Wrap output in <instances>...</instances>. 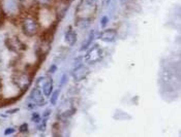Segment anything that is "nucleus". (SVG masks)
<instances>
[{
	"label": "nucleus",
	"instance_id": "7",
	"mask_svg": "<svg viewBox=\"0 0 181 137\" xmlns=\"http://www.w3.org/2000/svg\"><path fill=\"white\" fill-rule=\"evenodd\" d=\"M43 91L46 96H50L53 91V81L51 78H48L47 83L43 86Z\"/></svg>",
	"mask_w": 181,
	"mask_h": 137
},
{
	"label": "nucleus",
	"instance_id": "6",
	"mask_svg": "<svg viewBox=\"0 0 181 137\" xmlns=\"http://www.w3.org/2000/svg\"><path fill=\"white\" fill-rule=\"evenodd\" d=\"M65 40L69 45H74L77 42V34L70 27L65 32Z\"/></svg>",
	"mask_w": 181,
	"mask_h": 137
},
{
	"label": "nucleus",
	"instance_id": "22",
	"mask_svg": "<svg viewBox=\"0 0 181 137\" xmlns=\"http://www.w3.org/2000/svg\"><path fill=\"white\" fill-rule=\"evenodd\" d=\"M121 2H122V3H125V2H127L129 1V0H120Z\"/></svg>",
	"mask_w": 181,
	"mask_h": 137
},
{
	"label": "nucleus",
	"instance_id": "2",
	"mask_svg": "<svg viewBox=\"0 0 181 137\" xmlns=\"http://www.w3.org/2000/svg\"><path fill=\"white\" fill-rule=\"evenodd\" d=\"M101 57V50L100 48L98 45H94L88 51L87 55L85 56V60L87 63L92 64V63H96V62L99 61Z\"/></svg>",
	"mask_w": 181,
	"mask_h": 137
},
{
	"label": "nucleus",
	"instance_id": "8",
	"mask_svg": "<svg viewBox=\"0 0 181 137\" xmlns=\"http://www.w3.org/2000/svg\"><path fill=\"white\" fill-rule=\"evenodd\" d=\"M94 31H91V32L88 34V36H87V39H86L85 41L83 42V45H82V46H81V48L80 50L81 51H84V50H87L88 48V46H89L92 43V41H93V39H94Z\"/></svg>",
	"mask_w": 181,
	"mask_h": 137
},
{
	"label": "nucleus",
	"instance_id": "20",
	"mask_svg": "<svg viewBox=\"0 0 181 137\" xmlns=\"http://www.w3.org/2000/svg\"><path fill=\"white\" fill-rule=\"evenodd\" d=\"M56 69H57V66H56V65H52V66L50 67L49 72H50V73H54V72L56 71Z\"/></svg>",
	"mask_w": 181,
	"mask_h": 137
},
{
	"label": "nucleus",
	"instance_id": "3",
	"mask_svg": "<svg viewBox=\"0 0 181 137\" xmlns=\"http://www.w3.org/2000/svg\"><path fill=\"white\" fill-rule=\"evenodd\" d=\"M89 74V69L86 66H84L83 64L77 66L72 71V77L76 81H81L84 78H86V76Z\"/></svg>",
	"mask_w": 181,
	"mask_h": 137
},
{
	"label": "nucleus",
	"instance_id": "10",
	"mask_svg": "<svg viewBox=\"0 0 181 137\" xmlns=\"http://www.w3.org/2000/svg\"><path fill=\"white\" fill-rule=\"evenodd\" d=\"M59 94H60V92H59V90H56V91H54L52 93V95H51V104L52 105H55L57 102V100H58V97H59Z\"/></svg>",
	"mask_w": 181,
	"mask_h": 137
},
{
	"label": "nucleus",
	"instance_id": "11",
	"mask_svg": "<svg viewBox=\"0 0 181 137\" xmlns=\"http://www.w3.org/2000/svg\"><path fill=\"white\" fill-rule=\"evenodd\" d=\"M53 2V0H35V3L39 4L43 6H49Z\"/></svg>",
	"mask_w": 181,
	"mask_h": 137
},
{
	"label": "nucleus",
	"instance_id": "18",
	"mask_svg": "<svg viewBox=\"0 0 181 137\" xmlns=\"http://www.w3.org/2000/svg\"><path fill=\"white\" fill-rule=\"evenodd\" d=\"M15 133V129L14 128H7V129L4 131V135H10V134Z\"/></svg>",
	"mask_w": 181,
	"mask_h": 137
},
{
	"label": "nucleus",
	"instance_id": "19",
	"mask_svg": "<svg viewBox=\"0 0 181 137\" xmlns=\"http://www.w3.org/2000/svg\"><path fill=\"white\" fill-rule=\"evenodd\" d=\"M51 112H52V110L50 109V108H48V109H46V111L44 112V114H43V116H49L50 114H51Z\"/></svg>",
	"mask_w": 181,
	"mask_h": 137
},
{
	"label": "nucleus",
	"instance_id": "9",
	"mask_svg": "<svg viewBox=\"0 0 181 137\" xmlns=\"http://www.w3.org/2000/svg\"><path fill=\"white\" fill-rule=\"evenodd\" d=\"M125 116H129V118H132V116H129V114H125V112L121 111V110H117L116 114H114V118H115L116 120H126V119H125Z\"/></svg>",
	"mask_w": 181,
	"mask_h": 137
},
{
	"label": "nucleus",
	"instance_id": "4",
	"mask_svg": "<svg viewBox=\"0 0 181 137\" xmlns=\"http://www.w3.org/2000/svg\"><path fill=\"white\" fill-rule=\"evenodd\" d=\"M98 38L103 42H113L117 38V30L115 29H106L99 33Z\"/></svg>",
	"mask_w": 181,
	"mask_h": 137
},
{
	"label": "nucleus",
	"instance_id": "15",
	"mask_svg": "<svg viewBox=\"0 0 181 137\" xmlns=\"http://www.w3.org/2000/svg\"><path fill=\"white\" fill-rule=\"evenodd\" d=\"M108 22H109V18L108 17H103L101 18V20H100V25H101V27H106L107 26V24H108Z\"/></svg>",
	"mask_w": 181,
	"mask_h": 137
},
{
	"label": "nucleus",
	"instance_id": "1",
	"mask_svg": "<svg viewBox=\"0 0 181 137\" xmlns=\"http://www.w3.org/2000/svg\"><path fill=\"white\" fill-rule=\"evenodd\" d=\"M38 23L32 17H26L22 22V29H23L24 34H26L29 37L34 36L38 31Z\"/></svg>",
	"mask_w": 181,
	"mask_h": 137
},
{
	"label": "nucleus",
	"instance_id": "12",
	"mask_svg": "<svg viewBox=\"0 0 181 137\" xmlns=\"http://www.w3.org/2000/svg\"><path fill=\"white\" fill-rule=\"evenodd\" d=\"M47 81H48V78L47 77H39L38 79H37V81H36V85H37V87H43L44 85H45L46 83H47Z\"/></svg>",
	"mask_w": 181,
	"mask_h": 137
},
{
	"label": "nucleus",
	"instance_id": "13",
	"mask_svg": "<svg viewBox=\"0 0 181 137\" xmlns=\"http://www.w3.org/2000/svg\"><path fill=\"white\" fill-rule=\"evenodd\" d=\"M31 121H32V122H34V123H39L41 121V116H39L38 114L34 112V114H32V116H31Z\"/></svg>",
	"mask_w": 181,
	"mask_h": 137
},
{
	"label": "nucleus",
	"instance_id": "16",
	"mask_svg": "<svg viewBox=\"0 0 181 137\" xmlns=\"http://www.w3.org/2000/svg\"><path fill=\"white\" fill-rule=\"evenodd\" d=\"M46 126H47V119H45V120H44V123L43 124L38 125V128H37V129H38L39 131H45V130H46Z\"/></svg>",
	"mask_w": 181,
	"mask_h": 137
},
{
	"label": "nucleus",
	"instance_id": "5",
	"mask_svg": "<svg viewBox=\"0 0 181 137\" xmlns=\"http://www.w3.org/2000/svg\"><path fill=\"white\" fill-rule=\"evenodd\" d=\"M30 99L32 100V103L36 106H43V105L46 104L45 99L43 98V95H41V92L39 91L37 88L33 89L31 91V94H30Z\"/></svg>",
	"mask_w": 181,
	"mask_h": 137
},
{
	"label": "nucleus",
	"instance_id": "21",
	"mask_svg": "<svg viewBox=\"0 0 181 137\" xmlns=\"http://www.w3.org/2000/svg\"><path fill=\"white\" fill-rule=\"evenodd\" d=\"M17 111H19V108H16V109H12L10 111H7L8 114H14V112H17Z\"/></svg>",
	"mask_w": 181,
	"mask_h": 137
},
{
	"label": "nucleus",
	"instance_id": "17",
	"mask_svg": "<svg viewBox=\"0 0 181 137\" xmlns=\"http://www.w3.org/2000/svg\"><path fill=\"white\" fill-rule=\"evenodd\" d=\"M20 132L21 133H26V132L28 131V125L27 124H23V125H21V127H20Z\"/></svg>",
	"mask_w": 181,
	"mask_h": 137
},
{
	"label": "nucleus",
	"instance_id": "14",
	"mask_svg": "<svg viewBox=\"0 0 181 137\" xmlns=\"http://www.w3.org/2000/svg\"><path fill=\"white\" fill-rule=\"evenodd\" d=\"M67 81H68V76H67V74H63L62 77H61L60 86H61V87H63V86H64L65 84H67Z\"/></svg>",
	"mask_w": 181,
	"mask_h": 137
}]
</instances>
